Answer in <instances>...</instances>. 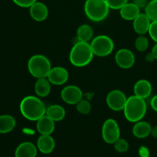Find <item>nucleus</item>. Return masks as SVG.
Here are the masks:
<instances>
[{"label": "nucleus", "instance_id": "obj_1", "mask_svg": "<svg viewBox=\"0 0 157 157\" xmlns=\"http://www.w3.org/2000/svg\"><path fill=\"white\" fill-rule=\"evenodd\" d=\"M47 107L38 97L27 96L20 103V112L25 119L38 121L46 114Z\"/></svg>", "mask_w": 157, "mask_h": 157}, {"label": "nucleus", "instance_id": "obj_2", "mask_svg": "<svg viewBox=\"0 0 157 157\" xmlns=\"http://www.w3.org/2000/svg\"><path fill=\"white\" fill-rule=\"evenodd\" d=\"M93 51L89 42L78 41L74 46L69 55V60L71 64L78 67H85L91 62L94 58Z\"/></svg>", "mask_w": 157, "mask_h": 157}, {"label": "nucleus", "instance_id": "obj_3", "mask_svg": "<svg viewBox=\"0 0 157 157\" xmlns=\"http://www.w3.org/2000/svg\"><path fill=\"white\" fill-rule=\"evenodd\" d=\"M147 106L145 99L133 95L127 98L124 108L126 119L131 123H136L142 121L147 113Z\"/></svg>", "mask_w": 157, "mask_h": 157}, {"label": "nucleus", "instance_id": "obj_4", "mask_svg": "<svg viewBox=\"0 0 157 157\" xmlns=\"http://www.w3.org/2000/svg\"><path fill=\"white\" fill-rule=\"evenodd\" d=\"M110 9L105 0H86L84 3L85 15L93 21L98 22L105 19Z\"/></svg>", "mask_w": 157, "mask_h": 157}, {"label": "nucleus", "instance_id": "obj_5", "mask_svg": "<svg viewBox=\"0 0 157 157\" xmlns=\"http://www.w3.org/2000/svg\"><path fill=\"white\" fill-rule=\"evenodd\" d=\"M52 68L50 61L44 55H35L31 57L28 61L29 73L37 79L47 78Z\"/></svg>", "mask_w": 157, "mask_h": 157}, {"label": "nucleus", "instance_id": "obj_6", "mask_svg": "<svg viewBox=\"0 0 157 157\" xmlns=\"http://www.w3.org/2000/svg\"><path fill=\"white\" fill-rule=\"evenodd\" d=\"M90 46L94 55L98 57H106L113 52L114 43L107 35H100L92 39Z\"/></svg>", "mask_w": 157, "mask_h": 157}, {"label": "nucleus", "instance_id": "obj_7", "mask_svg": "<svg viewBox=\"0 0 157 157\" xmlns=\"http://www.w3.org/2000/svg\"><path fill=\"white\" fill-rule=\"evenodd\" d=\"M102 138L107 144H113L121 138L119 125L114 119H107L104 121L101 130Z\"/></svg>", "mask_w": 157, "mask_h": 157}, {"label": "nucleus", "instance_id": "obj_8", "mask_svg": "<svg viewBox=\"0 0 157 157\" xmlns=\"http://www.w3.org/2000/svg\"><path fill=\"white\" fill-rule=\"evenodd\" d=\"M127 98L125 94L120 90H113L107 94V104L109 108L113 111L124 110L125 104L127 103Z\"/></svg>", "mask_w": 157, "mask_h": 157}, {"label": "nucleus", "instance_id": "obj_9", "mask_svg": "<svg viewBox=\"0 0 157 157\" xmlns=\"http://www.w3.org/2000/svg\"><path fill=\"white\" fill-rule=\"evenodd\" d=\"M61 97L63 101L70 105H76L83 98L82 90L76 85H67L62 89Z\"/></svg>", "mask_w": 157, "mask_h": 157}, {"label": "nucleus", "instance_id": "obj_10", "mask_svg": "<svg viewBox=\"0 0 157 157\" xmlns=\"http://www.w3.org/2000/svg\"><path fill=\"white\" fill-rule=\"evenodd\" d=\"M115 61L121 68L129 69L134 65L136 58L133 52L127 48H121L115 55Z\"/></svg>", "mask_w": 157, "mask_h": 157}, {"label": "nucleus", "instance_id": "obj_11", "mask_svg": "<svg viewBox=\"0 0 157 157\" xmlns=\"http://www.w3.org/2000/svg\"><path fill=\"white\" fill-rule=\"evenodd\" d=\"M68 78L69 74L67 70L65 67L61 66L52 67L47 77L51 84L57 86L65 84L68 80Z\"/></svg>", "mask_w": 157, "mask_h": 157}, {"label": "nucleus", "instance_id": "obj_12", "mask_svg": "<svg viewBox=\"0 0 157 157\" xmlns=\"http://www.w3.org/2000/svg\"><path fill=\"white\" fill-rule=\"evenodd\" d=\"M133 21V29L140 35H145L149 32L152 22L146 13H140Z\"/></svg>", "mask_w": 157, "mask_h": 157}, {"label": "nucleus", "instance_id": "obj_13", "mask_svg": "<svg viewBox=\"0 0 157 157\" xmlns=\"http://www.w3.org/2000/svg\"><path fill=\"white\" fill-rule=\"evenodd\" d=\"M29 13L35 21H43L48 16V9L45 4L37 1L29 8Z\"/></svg>", "mask_w": 157, "mask_h": 157}, {"label": "nucleus", "instance_id": "obj_14", "mask_svg": "<svg viewBox=\"0 0 157 157\" xmlns=\"http://www.w3.org/2000/svg\"><path fill=\"white\" fill-rule=\"evenodd\" d=\"M37 148L44 154L52 153L55 148V141L51 135H41L37 141Z\"/></svg>", "mask_w": 157, "mask_h": 157}, {"label": "nucleus", "instance_id": "obj_15", "mask_svg": "<svg viewBox=\"0 0 157 157\" xmlns=\"http://www.w3.org/2000/svg\"><path fill=\"white\" fill-rule=\"evenodd\" d=\"M38 148L31 142H24L18 146L15 152V157H36Z\"/></svg>", "mask_w": 157, "mask_h": 157}, {"label": "nucleus", "instance_id": "obj_16", "mask_svg": "<svg viewBox=\"0 0 157 157\" xmlns=\"http://www.w3.org/2000/svg\"><path fill=\"white\" fill-rule=\"evenodd\" d=\"M36 128L41 135H51L55 129V122L47 115L37 121Z\"/></svg>", "mask_w": 157, "mask_h": 157}, {"label": "nucleus", "instance_id": "obj_17", "mask_svg": "<svg viewBox=\"0 0 157 157\" xmlns=\"http://www.w3.org/2000/svg\"><path fill=\"white\" fill-rule=\"evenodd\" d=\"M152 90H153L152 84H150V81L145 79L138 81L135 84L134 87H133L134 95L140 98H143V99H146V98H149L151 94Z\"/></svg>", "mask_w": 157, "mask_h": 157}, {"label": "nucleus", "instance_id": "obj_18", "mask_svg": "<svg viewBox=\"0 0 157 157\" xmlns=\"http://www.w3.org/2000/svg\"><path fill=\"white\" fill-rule=\"evenodd\" d=\"M140 13V9L133 2H127L120 9V15L124 19L133 21Z\"/></svg>", "mask_w": 157, "mask_h": 157}, {"label": "nucleus", "instance_id": "obj_19", "mask_svg": "<svg viewBox=\"0 0 157 157\" xmlns=\"http://www.w3.org/2000/svg\"><path fill=\"white\" fill-rule=\"evenodd\" d=\"M151 130L152 126L150 125V123L147 121H140L135 123L134 126L133 127L132 133L133 136H136V138L144 139L151 134Z\"/></svg>", "mask_w": 157, "mask_h": 157}, {"label": "nucleus", "instance_id": "obj_20", "mask_svg": "<svg viewBox=\"0 0 157 157\" xmlns=\"http://www.w3.org/2000/svg\"><path fill=\"white\" fill-rule=\"evenodd\" d=\"M51 82L47 78L37 79L35 84V91L39 98H45L51 92Z\"/></svg>", "mask_w": 157, "mask_h": 157}, {"label": "nucleus", "instance_id": "obj_21", "mask_svg": "<svg viewBox=\"0 0 157 157\" xmlns=\"http://www.w3.org/2000/svg\"><path fill=\"white\" fill-rule=\"evenodd\" d=\"M65 114V110L62 106L58 105V104H54V105H51L47 107L45 115L49 117L55 122H58L64 119Z\"/></svg>", "mask_w": 157, "mask_h": 157}, {"label": "nucleus", "instance_id": "obj_22", "mask_svg": "<svg viewBox=\"0 0 157 157\" xmlns=\"http://www.w3.org/2000/svg\"><path fill=\"white\" fill-rule=\"evenodd\" d=\"M16 125L15 119L9 114L0 116V133H8L13 130Z\"/></svg>", "mask_w": 157, "mask_h": 157}, {"label": "nucleus", "instance_id": "obj_23", "mask_svg": "<svg viewBox=\"0 0 157 157\" xmlns=\"http://www.w3.org/2000/svg\"><path fill=\"white\" fill-rule=\"evenodd\" d=\"M94 35V31L91 26L89 25L84 24L79 26L77 30V38L78 41L89 42L92 39Z\"/></svg>", "mask_w": 157, "mask_h": 157}, {"label": "nucleus", "instance_id": "obj_24", "mask_svg": "<svg viewBox=\"0 0 157 157\" xmlns=\"http://www.w3.org/2000/svg\"><path fill=\"white\" fill-rule=\"evenodd\" d=\"M145 13L152 21H157V0H151L146 6Z\"/></svg>", "mask_w": 157, "mask_h": 157}, {"label": "nucleus", "instance_id": "obj_25", "mask_svg": "<svg viewBox=\"0 0 157 157\" xmlns=\"http://www.w3.org/2000/svg\"><path fill=\"white\" fill-rule=\"evenodd\" d=\"M76 108L78 112H79L80 113L83 115H87L91 111V104L87 100L81 99L76 104Z\"/></svg>", "mask_w": 157, "mask_h": 157}, {"label": "nucleus", "instance_id": "obj_26", "mask_svg": "<svg viewBox=\"0 0 157 157\" xmlns=\"http://www.w3.org/2000/svg\"><path fill=\"white\" fill-rule=\"evenodd\" d=\"M135 47L139 52H145L149 47V41L144 35H139L135 41Z\"/></svg>", "mask_w": 157, "mask_h": 157}, {"label": "nucleus", "instance_id": "obj_27", "mask_svg": "<svg viewBox=\"0 0 157 157\" xmlns=\"http://www.w3.org/2000/svg\"><path fill=\"white\" fill-rule=\"evenodd\" d=\"M113 147H114V149L116 150V151L121 153H126L129 150L128 142L125 139H122V138H119L113 144Z\"/></svg>", "mask_w": 157, "mask_h": 157}, {"label": "nucleus", "instance_id": "obj_28", "mask_svg": "<svg viewBox=\"0 0 157 157\" xmlns=\"http://www.w3.org/2000/svg\"><path fill=\"white\" fill-rule=\"evenodd\" d=\"M109 8L115 10H120L124 5L128 2V0H105Z\"/></svg>", "mask_w": 157, "mask_h": 157}, {"label": "nucleus", "instance_id": "obj_29", "mask_svg": "<svg viewBox=\"0 0 157 157\" xmlns=\"http://www.w3.org/2000/svg\"><path fill=\"white\" fill-rule=\"evenodd\" d=\"M150 38L157 43V21H153L151 22L150 29L148 32Z\"/></svg>", "mask_w": 157, "mask_h": 157}, {"label": "nucleus", "instance_id": "obj_30", "mask_svg": "<svg viewBox=\"0 0 157 157\" xmlns=\"http://www.w3.org/2000/svg\"><path fill=\"white\" fill-rule=\"evenodd\" d=\"M16 6L21 8H30L37 0H12Z\"/></svg>", "mask_w": 157, "mask_h": 157}, {"label": "nucleus", "instance_id": "obj_31", "mask_svg": "<svg viewBox=\"0 0 157 157\" xmlns=\"http://www.w3.org/2000/svg\"><path fill=\"white\" fill-rule=\"evenodd\" d=\"M138 153H139V156L140 157H150V150L145 146H142V147H140L139 150H138Z\"/></svg>", "mask_w": 157, "mask_h": 157}, {"label": "nucleus", "instance_id": "obj_32", "mask_svg": "<svg viewBox=\"0 0 157 157\" xmlns=\"http://www.w3.org/2000/svg\"><path fill=\"white\" fill-rule=\"evenodd\" d=\"M133 2L140 9H145L148 4V0H133Z\"/></svg>", "mask_w": 157, "mask_h": 157}, {"label": "nucleus", "instance_id": "obj_33", "mask_svg": "<svg viewBox=\"0 0 157 157\" xmlns=\"http://www.w3.org/2000/svg\"><path fill=\"white\" fill-rule=\"evenodd\" d=\"M150 106L153 110L157 112V94L153 96L150 101Z\"/></svg>", "mask_w": 157, "mask_h": 157}, {"label": "nucleus", "instance_id": "obj_34", "mask_svg": "<svg viewBox=\"0 0 157 157\" xmlns=\"http://www.w3.org/2000/svg\"><path fill=\"white\" fill-rule=\"evenodd\" d=\"M154 60H156V59H155L154 56H153V54L152 53H149L148 55L146 56V61H148V62H153Z\"/></svg>", "mask_w": 157, "mask_h": 157}, {"label": "nucleus", "instance_id": "obj_35", "mask_svg": "<svg viewBox=\"0 0 157 157\" xmlns=\"http://www.w3.org/2000/svg\"><path fill=\"white\" fill-rule=\"evenodd\" d=\"M151 135L153 136V137L157 139V126H155V127H152Z\"/></svg>", "mask_w": 157, "mask_h": 157}, {"label": "nucleus", "instance_id": "obj_36", "mask_svg": "<svg viewBox=\"0 0 157 157\" xmlns=\"http://www.w3.org/2000/svg\"><path fill=\"white\" fill-rule=\"evenodd\" d=\"M151 53L153 54V55L154 56L155 59L157 60V43L156 44H155L154 46H153V49H152V52Z\"/></svg>", "mask_w": 157, "mask_h": 157}]
</instances>
